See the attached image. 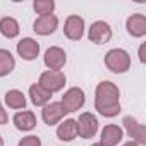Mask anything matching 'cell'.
I'll return each mask as SVG.
<instances>
[{
    "label": "cell",
    "instance_id": "26",
    "mask_svg": "<svg viewBox=\"0 0 146 146\" xmlns=\"http://www.w3.org/2000/svg\"><path fill=\"white\" fill-rule=\"evenodd\" d=\"M0 146H4V137L0 136Z\"/></svg>",
    "mask_w": 146,
    "mask_h": 146
},
{
    "label": "cell",
    "instance_id": "1",
    "mask_svg": "<svg viewBox=\"0 0 146 146\" xmlns=\"http://www.w3.org/2000/svg\"><path fill=\"white\" fill-rule=\"evenodd\" d=\"M95 110L103 117H117L120 113V91L112 81L98 83L95 90Z\"/></svg>",
    "mask_w": 146,
    "mask_h": 146
},
{
    "label": "cell",
    "instance_id": "18",
    "mask_svg": "<svg viewBox=\"0 0 146 146\" xmlns=\"http://www.w3.org/2000/svg\"><path fill=\"white\" fill-rule=\"evenodd\" d=\"M5 103L12 110H24L26 108V96L19 90H9L5 93Z\"/></svg>",
    "mask_w": 146,
    "mask_h": 146
},
{
    "label": "cell",
    "instance_id": "24",
    "mask_svg": "<svg viewBox=\"0 0 146 146\" xmlns=\"http://www.w3.org/2000/svg\"><path fill=\"white\" fill-rule=\"evenodd\" d=\"M139 60L144 62V45H141V48H139Z\"/></svg>",
    "mask_w": 146,
    "mask_h": 146
},
{
    "label": "cell",
    "instance_id": "22",
    "mask_svg": "<svg viewBox=\"0 0 146 146\" xmlns=\"http://www.w3.org/2000/svg\"><path fill=\"white\" fill-rule=\"evenodd\" d=\"M17 146H41V139H40L38 136H33V134H31V136L23 137Z\"/></svg>",
    "mask_w": 146,
    "mask_h": 146
},
{
    "label": "cell",
    "instance_id": "8",
    "mask_svg": "<svg viewBox=\"0 0 146 146\" xmlns=\"http://www.w3.org/2000/svg\"><path fill=\"white\" fill-rule=\"evenodd\" d=\"M65 115H67V112L64 110L60 102H50L45 107H41V119H43V122L46 125L60 124Z\"/></svg>",
    "mask_w": 146,
    "mask_h": 146
},
{
    "label": "cell",
    "instance_id": "14",
    "mask_svg": "<svg viewBox=\"0 0 146 146\" xmlns=\"http://www.w3.org/2000/svg\"><path fill=\"white\" fill-rule=\"evenodd\" d=\"M124 139V131L122 127L115 125V124H108L102 129V137L100 143L103 146H117L120 141Z\"/></svg>",
    "mask_w": 146,
    "mask_h": 146
},
{
    "label": "cell",
    "instance_id": "7",
    "mask_svg": "<svg viewBox=\"0 0 146 146\" xmlns=\"http://www.w3.org/2000/svg\"><path fill=\"white\" fill-rule=\"evenodd\" d=\"M88 38L95 45L108 43L112 40V28H110V24L105 23V21H95L91 24L90 31H88Z\"/></svg>",
    "mask_w": 146,
    "mask_h": 146
},
{
    "label": "cell",
    "instance_id": "2",
    "mask_svg": "<svg viewBox=\"0 0 146 146\" xmlns=\"http://www.w3.org/2000/svg\"><path fill=\"white\" fill-rule=\"evenodd\" d=\"M105 65L113 74H124L131 69V55L122 48H112L105 53Z\"/></svg>",
    "mask_w": 146,
    "mask_h": 146
},
{
    "label": "cell",
    "instance_id": "10",
    "mask_svg": "<svg viewBox=\"0 0 146 146\" xmlns=\"http://www.w3.org/2000/svg\"><path fill=\"white\" fill-rule=\"evenodd\" d=\"M43 62L48 70H60L67 62V55L60 46H50L43 55Z\"/></svg>",
    "mask_w": 146,
    "mask_h": 146
},
{
    "label": "cell",
    "instance_id": "11",
    "mask_svg": "<svg viewBox=\"0 0 146 146\" xmlns=\"http://www.w3.org/2000/svg\"><path fill=\"white\" fill-rule=\"evenodd\" d=\"M17 55L24 60H35L40 55V43L33 38H23L21 41H17Z\"/></svg>",
    "mask_w": 146,
    "mask_h": 146
},
{
    "label": "cell",
    "instance_id": "23",
    "mask_svg": "<svg viewBox=\"0 0 146 146\" xmlns=\"http://www.w3.org/2000/svg\"><path fill=\"white\" fill-rule=\"evenodd\" d=\"M7 122H9V115H7V112L4 110L2 103H0V125H4V124H7Z\"/></svg>",
    "mask_w": 146,
    "mask_h": 146
},
{
    "label": "cell",
    "instance_id": "27",
    "mask_svg": "<svg viewBox=\"0 0 146 146\" xmlns=\"http://www.w3.org/2000/svg\"><path fill=\"white\" fill-rule=\"evenodd\" d=\"M91 146H103L102 143H95V144H91Z\"/></svg>",
    "mask_w": 146,
    "mask_h": 146
},
{
    "label": "cell",
    "instance_id": "13",
    "mask_svg": "<svg viewBox=\"0 0 146 146\" xmlns=\"http://www.w3.org/2000/svg\"><path fill=\"white\" fill-rule=\"evenodd\" d=\"M127 33L132 38H143L146 35V16L144 14H132L125 21Z\"/></svg>",
    "mask_w": 146,
    "mask_h": 146
},
{
    "label": "cell",
    "instance_id": "12",
    "mask_svg": "<svg viewBox=\"0 0 146 146\" xmlns=\"http://www.w3.org/2000/svg\"><path fill=\"white\" fill-rule=\"evenodd\" d=\"M58 28V19L55 16H43V17H38L35 23H33V29L36 35L40 36H48V35H53Z\"/></svg>",
    "mask_w": 146,
    "mask_h": 146
},
{
    "label": "cell",
    "instance_id": "17",
    "mask_svg": "<svg viewBox=\"0 0 146 146\" xmlns=\"http://www.w3.org/2000/svg\"><path fill=\"white\" fill-rule=\"evenodd\" d=\"M29 98H31V103H33L35 107H45L46 103H50L52 93H48L46 90H43V88L36 83V84H31V86H29Z\"/></svg>",
    "mask_w": 146,
    "mask_h": 146
},
{
    "label": "cell",
    "instance_id": "3",
    "mask_svg": "<svg viewBox=\"0 0 146 146\" xmlns=\"http://www.w3.org/2000/svg\"><path fill=\"white\" fill-rule=\"evenodd\" d=\"M65 81L67 79L62 70H45L41 72L38 84L48 93H57V91H62V88L65 86Z\"/></svg>",
    "mask_w": 146,
    "mask_h": 146
},
{
    "label": "cell",
    "instance_id": "6",
    "mask_svg": "<svg viewBox=\"0 0 146 146\" xmlns=\"http://www.w3.org/2000/svg\"><path fill=\"white\" fill-rule=\"evenodd\" d=\"M122 124H124V129L129 134V137H132L131 141L137 143L139 146L146 144V127L143 124H139L137 119H134L132 115H127V117H124Z\"/></svg>",
    "mask_w": 146,
    "mask_h": 146
},
{
    "label": "cell",
    "instance_id": "20",
    "mask_svg": "<svg viewBox=\"0 0 146 146\" xmlns=\"http://www.w3.org/2000/svg\"><path fill=\"white\" fill-rule=\"evenodd\" d=\"M0 33L2 36H5L7 40H12L19 35V23L14 17H2L0 19Z\"/></svg>",
    "mask_w": 146,
    "mask_h": 146
},
{
    "label": "cell",
    "instance_id": "21",
    "mask_svg": "<svg viewBox=\"0 0 146 146\" xmlns=\"http://www.w3.org/2000/svg\"><path fill=\"white\" fill-rule=\"evenodd\" d=\"M33 9H35L36 14H40V17H43V16H53L55 2H53V0H35Z\"/></svg>",
    "mask_w": 146,
    "mask_h": 146
},
{
    "label": "cell",
    "instance_id": "16",
    "mask_svg": "<svg viewBox=\"0 0 146 146\" xmlns=\"http://www.w3.org/2000/svg\"><path fill=\"white\" fill-rule=\"evenodd\" d=\"M57 137L60 141H72L78 137V124L74 119H65L57 127Z\"/></svg>",
    "mask_w": 146,
    "mask_h": 146
},
{
    "label": "cell",
    "instance_id": "25",
    "mask_svg": "<svg viewBox=\"0 0 146 146\" xmlns=\"http://www.w3.org/2000/svg\"><path fill=\"white\" fill-rule=\"evenodd\" d=\"M122 146H139L137 143H134V141H127V143H124Z\"/></svg>",
    "mask_w": 146,
    "mask_h": 146
},
{
    "label": "cell",
    "instance_id": "15",
    "mask_svg": "<svg viewBox=\"0 0 146 146\" xmlns=\"http://www.w3.org/2000/svg\"><path fill=\"white\" fill-rule=\"evenodd\" d=\"M12 122H14L17 131L28 132V131H33L36 127V115L31 110H21V112H17L14 115Z\"/></svg>",
    "mask_w": 146,
    "mask_h": 146
},
{
    "label": "cell",
    "instance_id": "9",
    "mask_svg": "<svg viewBox=\"0 0 146 146\" xmlns=\"http://www.w3.org/2000/svg\"><path fill=\"white\" fill-rule=\"evenodd\" d=\"M64 35L72 41L81 40L84 35V19L81 16H76V14L69 16L64 23Z\"/></svg>",
    "mask_w": 146,
    "mask_h": 146
},
{
    "label": "cell",
    "instance_id": "4",
    "mask_svg": "<svg viewBox=\"0 0 146 146\" xmlns=\"http://www.w3.org/2000/svg\"><path fill=\"white\" fill-rule=\"evenodd\" d=\"M84 102H86L84 91H83L81 88H78V86L69 88V90L64 93L62 100H60V103H62V107H64V110H65L67 113L81 110L83 105H84Z\"/></svg>",
    "mask_w": 146,
    "mask_h": 146
},
{
    "label": "cell",
    "instance_id": "5",
    "mask_svg": "<svg viewBox=\"0 0 146 146\" xmlns=\"http://www.w3.org/2000/svg\"><path fill=\"white\" fill-rule=\"evenodd\" d=\"M76 124H78V136L83 139H91L98 132V119L91 112H83L76 120Z\"/></svg>",
    "mask_w": 146,
    "mask_h": 146
},
{
    "label": "cell",
    "instance_id": "19",
    "mask_svg": "<svg viewBox=\"0 0 146 146\" xmlns=\"http://www.w3.org/2000/svg\"><path fill=\"white\" fill-rule=\"evenodd\" d=\"M14 67H16L14 55L9 50H5V48H0V78L9 76L14 70Z\"/></svg>",
    "mask_w": 146,
    "mask_h": 146
}]
</instances>
